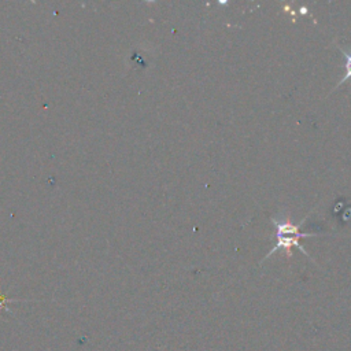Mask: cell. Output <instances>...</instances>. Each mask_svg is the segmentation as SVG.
Wrapping results in <instances>:
<instances>
[{"instance_id": "cell-2", "label": "cell", "mask_w": 351, "mask_h": 351, "mask_svg": "<svg viewBox=\"0 0 351 351\" xmlns=\"http://www.w3.org/2000/svg\"><path fill=\"white\" fill-rule=\"evenodd\" d=\"M341 52H343V56H344V64L341 66L344 69V74H343V78L336 84L335 88H339L346 81H351V51L341 49Z\"/></svg>"}, {"instance_id": "cell-1", "label": "cell", "mask_w": 351, "mask_h": 351, "mask_svg": "<svg viewBox=\"0 0 351 351\" xmlns=\"http://www.w3.org/2000/svg\"><path fill=\"white\" fill-rule=\"evenodd\" d=\"M271 222L274 223L276 226V245L270 250V252L265 256V259H267L269 256H271L273 254H276L277 251L280 250H284L288 251L292 248V247H296L299 251H302L306 256L311 258L308 255V252L304 250V247L302 245L300 240L302 239H306V237H313L315 236V233H306V232H302L300 230V226L302 223H293L292 221L289 219H277V218H271ZM289 255V254H288Z\"/></svg>"}]
</instances>
